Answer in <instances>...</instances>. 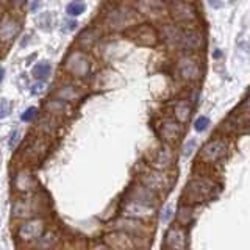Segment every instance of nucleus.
<instances>
[{
	"label": "nucleus",
	"mask_w": 250,
	"mask_h": 250,
	"mask_svg": "<svg viewBox=\"0 0 250 250\" xmlns=\"http://www.w3.org/2000/svg\"><path fill=\"white\" fill-rule=\"evenodd\" d=\"M218 191L216 182L208 175H194L188 180L182 192V200L186 205H199L211 199Z\"/></svg>",
	"instance_id": "1"
},
{
	"label": "nucleus",
	"mask_w": 250,
	"mask_h": 250,
	"mask_svg": "<svg viewBox=\"0 0 250 250\" xmlns=\"http://www.w3.org/2000/svg\"><path fill=\"white\" fill-rule=\"evenodd\" d=\"M228 144L222 138H214V140L208 141L199 152V163L205 166H213L219 163L222 158L227 155Z\"/></svg>",
	"instance_id": "2"
},
{
	"label": "nucleus",
	"mask_w": 250,
	"mask_h": 250,
	"mask_svg": "<svg viewBox=\"0 0 250 250\" xmlns=\"http://www.w3.org/2000/svg\"><path fill=\"white\" fill-rule=\"evenodd\" d=\"M140 183L149 188L154 192H164L172 186V180L169 178L168 172L164 171H156V169H149L141 173Z\"/></svg>",
	"instance_id": "3"
},
{
	"label": "nucleus",
	"mask_w": 250,
	"mask_h": 250,
	"mask_svg": "<svg viewBox=\"0 0 250 250\" xmlns=\"http://www.w3.org/2000/svg\"><path fill=\"white\" fill-rule=\"evenodd\" d=\"M122 213H124L125 218L149 222L150 219L155 218L156 208L150 206V205H145V203H141V202H136V200H128V202L124 205Z\"/></svg>",
	"instance_id": "4"
},
{
	"label": "nucleus",
	"mask_w": 250,
	"mask_h": 250,
	"mask_svg": "<svg viewBox=\"0 0 250 250\" xmlns=\"http://www.w3.org/2000/svg\"><path fill=\"white\" fill-rule=\"evenodd\" d=\"M44 232H46V222L39 218H34V219H27L19 225L17 236L20 241L29 242L39 239L44 234Z\"/></svg>",
	"instance_id": "5"
},
{
	"label": "nucleus",
	"mask_w": 250,
	"mask_h": 250,
	"mask_svg": "<svg viewBox=\"0 0 250 250\" xmlns=\"http://www.w3.org/2000/svg\"><path fill=\"white\" fill-rule=\"evenodd\" d=\"M164 246L166 249H172V250H186V246H188L186 227L180 225L178 222L171 225L164 234Z\"/></svg>",
	"instance_id": "6"
},
{
	"label": "nucleus",
	"mask_w": 250,
	"mask_h": 250,
	"mask_svg": "<svg viewBox=\"0 0 250 250\" xmlns=\"http://www.w3.org/2000/svg\"><path fill=\"white\" fill-rule=\"evenodd\" d=\"M103 241L111 250H135V236L119 230L108 233Z\"/></svg>",
	"instance_id": "7"
},
{
	"label": "nucleus",
	"mask_w": 250,
	"mask_h": 250,
	"mask_svg": "<svg viewBox=\"0 0 250 250\" xmlns=\"http://www.w3.org/2000/svg\"><path fill=\"white\" fill-rule=\"evenodd\" d=\"M113 227L116 228V230L128 233L131 236H144V234H147V232H149L145 222L138 220V219H131V218L117 219L113 224Z\"/></svg>",
	"instance_id": "8"
},
{
	"label": "nucleus",
	"mask_w": 250,
	"mask_h": 250,
	"mask_svg": "<svg viewBox=\"0 0 250 250\" xmlns=\"http://www.w3.org/2000/svg\"><path fill=\"white\" fill-rule=\"evenodd\" d=\"M130 200H136V202H141L145 205H150V206H158L159 203V199H158V194L154 192L149 188H145L144 185L138 183L131 188L130 191Z\"/></svg>",
	"instance_id": "9"
},
{
	"label": "nucleus",
	"mask_w": 250,
	"mask_h": 250,
	"mask_svg": "<svg viewBox=\"0 0 250 250\" xmlns=\"http://www.w3.org/2000/svg\"><path fill=\"white\" fill-rule=\"evenodd\" d=\"M173 163V152L171 144H163L161 147L156 150V154L154 155V159H152V166L156 171H164L168 172L171 169V166Z\"/></svg>",
	"instance_id": "10"
},
{
	"label": "nucleus",
	"mask_w": 250,
	"mask_h": 250,
	"mask_svg": "<svg viewBox=\"0 0 250 250\" xmlns=\"http://www.w3.org/2000/svg\"><path fill=\"white\" fill-rule=\"evenodd\" d=\"M178 72L186 81H196L200 77V64L192 57H183L178 61Z\"/></svg>",
	"instance_id": "11"
},
{
	"label": "nucleus",
	"mask_w": 250,
	"mask_h": 250,
	"mask_svg": "<svg viewBox=\"0 0 250 250\" xmlns=\"http://www.w3.org/2000/svg\"><path fill=\"white\" fill-rule=\"evenodd\" d=\"M177 44L188 50H196L202 47V34L197 30H182L180 29Z\"/></svg>",
	"instance_id": "12"
},
{
	"label": "nucleus",
	"mask_w": 250,
	"mask_h": 250,
	"mask_svg": "<svg viewBox=\"0 0 250 250\" xmlns=\"http://www.w3.org/2000/svg\"><path fill=\"white\" fill-rule=\"evenodd\" d=\"M182 133H183L182 124L175 122V121H166L161 124V127H159V135H161V138L168 144L178 141Z\"/></svg>",
	"instance_id": "13"
},
{
	"label": "nucleus",
	"mask_w": 250,
	"mask_h": 250,
	"mask_svg": "<svg viewBox=\"0 0 250 250\" xmlns=\"http://www.w3.org/2000/svg\"><path fill=\"white\" fill-rule=\"evenodd\" d=\"M171 13L177 20H180V22H191V20L197 17L194 6L191 3H186V2L173 3L172 8H171Z\"/></svg>",
	"instance_id": "14"
},
{
	"label": "nucleus",
	"mask_w": 250,
	"mask_h": 250,
	"mask_svg": "<svg viewBox=\"0 0 250 250\" xmlns=\"http://www.w3.org/2000/svg\"><path fill=\"white\" fill-rule=\"evenodd\" d=\"M173 113H175V117L180 124H185L188 122V119L191 117V113H192V108H191V103L188 100H180L177 105H175V109H173Z\"/></svg>",
	"instance_id": "15"
},
{
	"label": "nucleus",
	"mask_w": 250,
	"mask_h": 250,
	"mask_svg": "<svg viewBox=\"0 0 250 250\" xmlns=\"http://www.w3.org/2000/svg\"><path fill=\"white\" fill-rule=\"evenodd\" d=\"M177 220L180 225H188L192 220V205H183L177 213Z\"/></svg>",
	"instance_id": "16"
},
{
	"label": "nucleus",
	"mask_w": 250,
	"mask_h": 250,
	"mask_svg": "<svg viewBox=\"0 0 250 250\" xmlns=\"http://www.w3.org/2000/svg\"><path fill=\"white\" fill-rule=\"evenodd\" d=\"M48 74H50V66H48V62H39L38 66H34L33 69V75L36 78H47Z\"/></svg>",
	"instance_id": "17"
},
{
	"label": "nucleus",
	"mask_w": 250,
	"mask_h": 250,
	"mask_svg": "<svg viewBox=\"0 0 250 250\" xmlns=\"http://www.w3.org/2000/svg\"><path fill=\"white\" fill-rule=\"evenodd\" d=\"M83 11H85V5L80 3V2L71 3L67 6V15L69 16H78V15H81Z\"/></svg>",
	"instance_id": "18"
},
{
	"label": "nucleus",
	"mask_w": 250,
	"mask_h": 250,
	"mask_svg": "<svg viewBox=\"0 0 250 250\" xmlns=\"http://www.w3.org/2000/svg\"><path fill=\"white\" fill-rule=\"evenodd\" d=\"M208 125H210L208 117L200 116V117H197V119H196V122H194V128H196V131H203L205 128H208Z\"/></svg>",
	"instance_id": "19"
},
{
	"label": "nucleus",
	"mask_w": 250,
	"mask_h": 250,
	"mask_svg": "<svg viewBox=\"0 0 250 250\" xmlns=\"http://www.w3.org/2000/svg\"><path fill=\"white\" fill-rule=\"evenodd\" d=\"M36 114H38V109L34 108V107H30L29 109L24 111L22 116H20V119H22L24 122H30V121L34 119V117H36Z\"/></svg>",
	"instance_id": "20"
},
{
	"label": "nucleus",
	"mask_w": 250,
	"mask_h": 250,
	"mask_svg": "<svg viewBox=\"0 0 250 250\" xmlns=\"http://www.w3.org/2000/svg\"><path fill=\"white\" fill-rule=\"evenodd\" d=\"M10 113H11V107H10L8 100L0 99V119H3V117H6Z\"/></svg>",
	"instance_id": "21"
},
{
	"label": "nucleus",
	"mask_w": 250,
	"mask_h": 250,
	"mask_svg": "<svg viewBox=\"0 0 250 250\" xmlns=\"http://www.w3.org/2000/svg\"><path fill=\"white\" fill-rule=\"evenodd\" d=\"M194 147H196V141H194V140L188 141V142L185 144V147H183V155H185V156H189V155L192 154Z\"/></svg>",
	"instance_id": "22"
},
{
	"label": "nucleus",
	"mask_w": 250,
	"mask_h": 250,
	"mask_svg": "<svg viewBox=\"0 0 250 250\" xmlns=\"http://www.w3.org/2000/svg\"><path fill=\"white\" fill-rule=\"evenodd\" d=\"M19 138H20L19 131H13L11 140H10V149H15V147H16L17 142H19Z\"/></svg>",
	"instance_id": "23"
},
{
	"label": "nucleus",
	"mask_w": 250,
	"mask_h": 250,
	"mask_svg": "<svg viewBox=\"0 0 250 250\" xmlns=\"http://www.w3.org/2000/svg\"><path fill=\"white\" fill-rule=\"evenodd\" d=\"M171 216H172V206L169 205V206H166L164 213L161 214V219H163V222H168V220L171 219Z\"/></svg>",
	"instance_id": "24"
},
{
	"label": "nucleus",
	"mask_w": 250,
	"mask_h": 250,
	"mask_svg": "<svg viewBox=\"0 0 250 250\" xmlns=\"http://www.w3.org/2000/svg\"><path fill=\"white\" fill-rule=\"evenodd\" d=\"M44 89V85H38V86H34L33 88V94H39L41 91Z\"/></svg>",
	"instance_id": "25"
},
{
	"label": "nucleus",
	"mask_w": 250,
	"mask_h": 250,
	"mask_svg": "<svg viewBox=\"0 0 250 250\" xmlns=\"http://www.w3.org/2000/svg\"><path fill=\"white\" fill-rule=\"evenodd\" d=\"M2 78H3V69L0 67V81H2Z\"/></svg>",
	"instance_id": "26"
},
{
	"label": "nucleus",
	"mask_w": 250,
	"mask_h": 250,
	"mask_svg": "<svg viewBox=\"0 0 250 250\" xmlns=\"http://www.w3.org/2000/svg\"><path fill=\"white\" fill-rule=\"evenodd\" d=\"M164 250H172V249H164Z\"/></svg>",
	"instance_id": "27"
}]
</instances>
